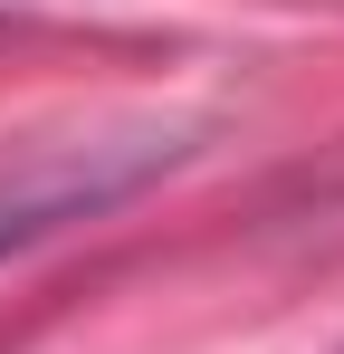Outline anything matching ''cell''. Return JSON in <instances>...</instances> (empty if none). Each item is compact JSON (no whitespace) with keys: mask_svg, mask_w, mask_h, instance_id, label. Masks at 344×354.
<instances>
[{"mask_svg":"<svg viewBox=\"0 0 344 354\" xmlns=\"http://www.w3.org/2000/svg\"><path fill=\"white\" fill-rule=\"evenodd\" d=\"M163 163H182V144H172L163 124L77 134V144H48V153L0 163V259H19V249H39L48 230L106 211V201H124V192H144Z\"/></svg>","mask_w":344,"mask_h":354,"instance_id":"6da1fadb","label":"cell"}]
</instances>
